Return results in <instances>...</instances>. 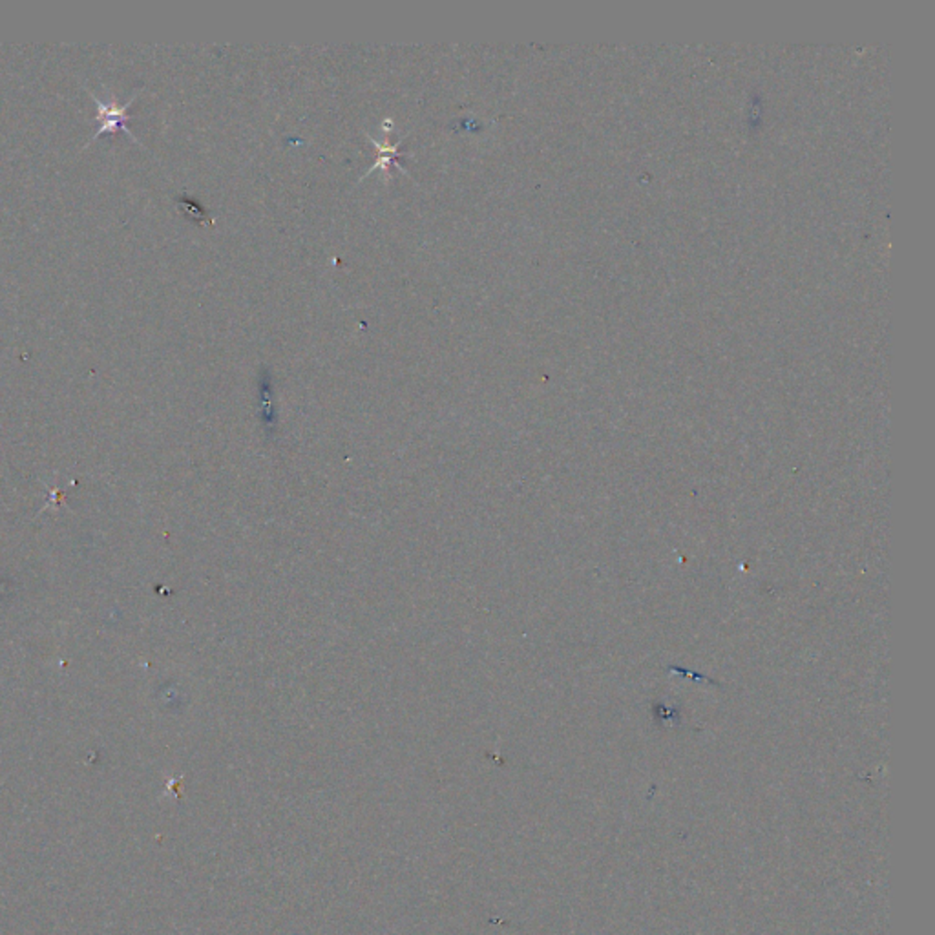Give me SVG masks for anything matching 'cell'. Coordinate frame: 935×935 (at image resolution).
<instances>
[{"label": "cell", "mask_w": 935, "mask_h": 935, "mask_svg": "<svg viewBox=\"0 0 935 935\" xmlns=\"http://www.w3.org/2000/svg\"><path fill=\"white\" fill-rule=\"evenodd\" d=\"M91 95H93V93H91ZM93 99H95V102H97V117H95V119H97L99 126H97L95 135L90 139V143H91L93 139H97L99 135L113 133V132H117V130L126 132V133H128L133 141H137V139L133 137V133H132V132L128 130V126H126V121H128L126 110H128V108H130V104L133 102L135 95H132V99H130L128 102H124V104H117V102H112V104H110V102H106V101L97 99L95 95H93Z\"/></svg>", "instance_id": "obj_1"}]
</instances>
